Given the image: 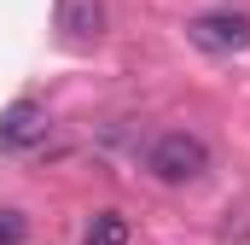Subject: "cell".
Listing matches in <instances>:
<instances>
[{"mask_svg":"<svg viewBox=\"0 0 250 245\" xmlns=\"http://www.w3.org/2000/svg\"><path fill=\"white\" fill-rule=\"evenodd\" d=\"M146 170H151L157 181H169V187L204 181V170H209V146H204V134H192V128H163V134L146 146Z\"/></svg>","mask_w":250,"mask_h":245,"instance_id":"cell-1","label":"cell"},{"mask_svg":"<svg viewBox=\"0 0 250 245\" xmlns=\"http://www.w3.org/2000/svg\"><path fill=\"white\" fill-rule=\"evenodd\" d=\"M23 234H29L23 210H0V245H23Z\"/></svg>","mask_w":250,"mask_h":245,"instance_id":"cell-6","label":"cell"},{"mask_svg":"<svg viewBox=\"0 0 250 245\" xmlns=\"http://www.w3.org/2000/svg\"><path fill=\"white\" fill-rule=\"evenodd\" d=\"M187 41L198 47V53H209V59H233V53L250 47V12H233V6L198 12V18L187 24Z\"/></svg>","mask_w":250,"mask_h":245,"instance_id":"cell-2","label":"cell"},{"mask_svg":"<svg viewBox=\"0 0 250 245\" xmlns=\"http://www.w3.org/2000/svg\"><path fill=\"white\" fill-rule=\"evenodd\" d=\"M41 140H47V105L18 99V105L0 111V152H29V146H41Z\"/></svg>","mask_w":250,"mask_h":245,"instance_id":"cell-3","label":"cell"},{"mask_svg":"<svg viewBox=\"0 0 250 245\" xmlns=\"http://www.w3.org/2000/svg\"><path fill=\"white\" fill-rule=\"evenodd\" d=\"M82 245H128V216L123 210H99V216L87 222Z\"/></svg>","mask_w":250,"mask_h":245,"instance_id":"cell-5","label":"cell"},{"mask_svg":"<svg viewBox=\"0 0 250 245\" xmlns=\"http://www.w3.org/2000/svg\"><path fill=\"white\" fill-rule=\"evenodd\" d=\"M105 24H111L105 0H59V29L70 35V41H99Z\"/></svg>","mask_w":250,"mask_h":245,"instance_id":"cell-4","label":"cell"}]
</instances>
